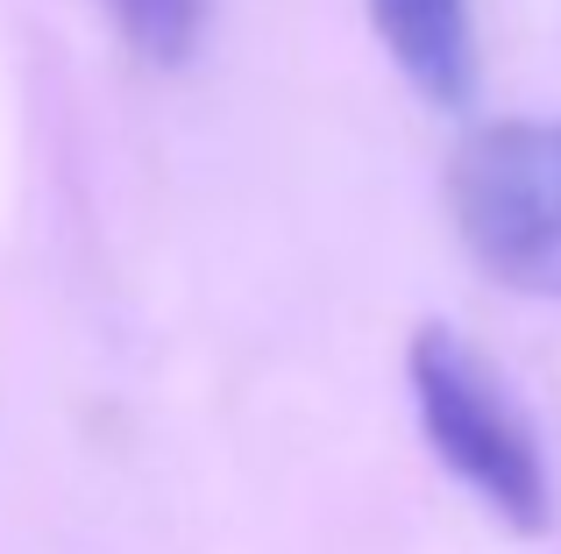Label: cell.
Wrapping results in <instances>:
<instances>
[{
	"label": "cell",
	"instance_id": "cell-1",
	"mask_svg": "<svg viewBox=\"0 0 561 554\" xmlns=\"http://www.w3.org/2000/svg\"><path fill=\"white\" fill-rule=\"evenodd\" d=\"M405 370H412L420 434L455 470V484H462L483 512L505 519L512 533H526V541L548 533V519H554L548 455H540L534 419L519 413V399L491 377V362L455 327H420Z\"/></svg>",
	"mask_w": 561,
	"mask_h": 554
},
{
	"label": "cell",
	"instance_id": "cell-2",
	"mask_svg": "<svg viewBox=\"0 0 561 554\" xmlns=\"http://www.w3.org/2000/svg\"><path fill=\"white\" fill-rule=\"evenodd\" d=\"M448 213L483 277L561 299V122H491L455 150Z\"/></svg>",
	"mask_w": 561,
	"mask_h": 554
},
{
	"label": "cell",
	"instance_id": "cell-3",
	"mask_svg": "<svg viewBox=\"0 0 561 554\" xmlns=\"http://www.w3.org/2000/svg\"><path fill=\"white\" fill-rule=\"evenodd\" d=\"M370 22H377L383 50H391V65L434 107H469V93H477L469 0H370Z\"/></svg>",
	"mask_w": 561,
	"mask_h": 554
},
{
	"label": "cell",
	"instance_id": "cell-4",
	"mask_svg": "<svg viewBox=\"0 0 561 554\" xmlns=\"http://www.w3.org/2000/svg\"><path fill=\"white\" fill-rule=\"evenodd\" d=\"M114 28L150 65H185L206 36V0H107Z\"/></svg>",
	"mask_w": 561,
	"mask_h": 554
}]
</instances>
